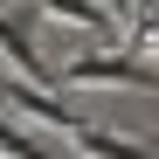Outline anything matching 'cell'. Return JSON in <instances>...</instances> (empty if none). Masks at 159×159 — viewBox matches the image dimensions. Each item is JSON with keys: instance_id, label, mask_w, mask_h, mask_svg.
Segmentation results:
<instances>
[{"instance_id": "5", "label": "cell", "mask_w": 159, "mask_h": 159, "mask_svg": "<svg viewBox=\"0 0 159 159\" xmlns=\"http://www.w3.org/2000/svg\"><path fill=\"white\" fill-rule=\"evenodd\" d=\"M0 159H7V152H0Z\"/></svg>"}, {"instance_id": "3", "label": "cell", "mask_w": 159, "mask_h": 159, "mask_svg": "<svg viewBox=\"0 0 159 159\" xmlns=\"http://www.w3.org/2000/svg\"><path fill=\"white\" fill-rule=\"evenodd\" d=\"M0 56H7L28 83H48V62L35 56V42H28V21H14V14H0Z\"/></svg>"}, {"instance_id": "4", "label": "cell", "mask_w": 159, "mask_h": 159, "mask_svg": "<svg viewBox=\"0 0 159 159\" xmlns=\"http://www.w3.org/2000/svg\"><path fill=\"white\" fill-rule=\"evenodd\" d=\"M76 145H83L90 159H152V145H131V139H111L104 125H83V131H76Z\"/></svg>"}, {"instance_id": "2", "label": "cell", "mask_w": 159, "mask_h": 159, "mask_svg": "<svg viewBox=\"0 0 159 159\" xmlns=\"http://www.w3.org/2000/svg\"><path fill=\"white\" fill-rule=\"evenodd\" d=\"M42 14H56V21H76V28H90V35H118V7L111 0H35Z\"/></svg>"}, {"instance_id": "1", "label": "cell", "mask_w": 159, "mask_h": 159, "mask_svg": "<svg viewBox=\"0 0 159 159\" xmlns=\"http://www.w3.org/2000/svg\"><path fill=\"white\" fill-rule=\"evenodd\" d=\"M62 83H131V90H159V69L139 56V48H125V56H83V62H69Z\"/></svg>"}]
</instances>
